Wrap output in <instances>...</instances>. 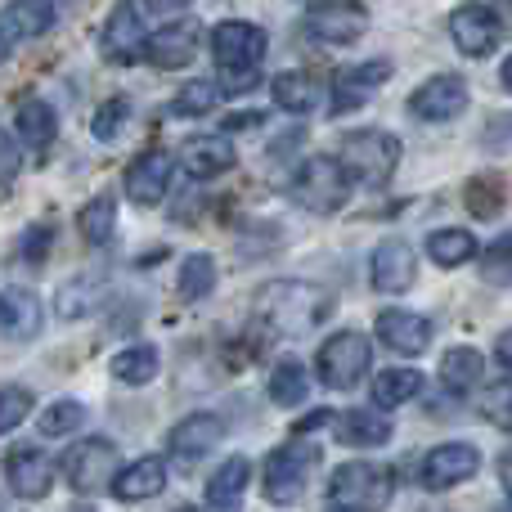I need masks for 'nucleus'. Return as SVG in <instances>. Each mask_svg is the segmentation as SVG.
<instances>
[{
	"mask_svg": "<svg viewBox=\"0 0 512 512\" xmlns=\"http://www.w3.org/2000/svg\"><path fill=\"white\" fill-rule=\"evenodd\" d=\"M216 104H221V86H216V81H207V77H194V81H185V86H180L176 99H171V113L203 117V113H212Z\"/></svg>",
	"mask_w": 512,
	"mask_h": 512,
	"instance_id": "obj_37",
	"label": "nucleus"
},
{
	"mask_svg": "<svg viewBox=\"0 0 512 512\" xmlns=\"http://www.w3.org/2000/svg\"><path fill=\"white\" fill-rule=\"evenodd\" d=\"M54 481V463L36 445H14L5 454V486L14 499H41Z\"/></svg>",
	"mask_w": 512,
	"mask_h": 512,
	"instance_id": "obj_16",
	"label": "nucleus"
},
{
	"mask_svg": "<svg viewBox=\"0 0 512 512\" xmlns=\"http://www.w3.org/2000/svg\"><path fill=\"white\" fill-rule=\"evenodd\" d=\"M495 360L512 373V328H508V333H499V342H495Z\"/></svg>",
	"mask_w": 512,
	"mask_h": 512,
	"instance_id": "obj_47",
	"label": "nucleus"
},
{
	"mask_svg": "<svg viewBox=\"0 0 512 512\" xmlns=\"http://www.w3.org/2000/svg\"><path fill=\"white\" fill-rule=\"evenodd\" d=\"M171 171H176V158H171L167 149H149V153H140V158L126 167V198L131 203H140V207H158L162 203V194H167V185H171Z\"/></svg>",
	"mask_w": 512,
	"mask_h": 512,
	"instance_id": "obj_13",
	"label": "nucleus"
},
{
	"mask_svg": "<svg viewBox=\"0 0 512 512\" xmlns=\"http://www.w3.org/2000/svg\"><path fill=\"white\" fill-rule=\"evenodd\" d=\"M256 315L283 337H306L333 315V297L315 283H301V279H274L256 292Z\"/></svg>",
	"mask_w": 512,
	"mask_h": 512,
	"instance_id": "obj_1",
	"label": "nucleus"
},
{
	"mask_svg": "<svg viewBox=\"0 0 512 512\" xmlns=\"http://www.w3.org/2000/svg\"><path fill=\"white\" fill-rule=\"evenodd\" d=\"M387 77H391V63L387 59H369V63L337 68L333 72V113H351V108L369 104Z\"/></svg>",
	"mask_w": 512,
	"mask_h": 512,
	"instance_id": "obj_15",
	"label": "nucleus"
},
{
	"mask_svg": "<svg viewBox=\"0 0 512 512\" xmlns=\"http://www.w3.org/2000/svg\"><path fill=\"white\" fill-rule=\"evenodd\" d=\"M27 409H32V396L23 387H5V396H0V432H14L27 418Z\"/></svg>",
	"mask_w": 512,
	"mask_h": 512,
	"instance_id": "obj_43",
	"label": "nucleus"
},
{
	"mask_svg": "<svg viewBox=\"0 0 512 512\" xmlns=\"http://www.w3.org/2000/svg\"><path fill=\"white\" fill-rule=\"evenodd\" d=\"M319 445H306V441H288L265 459V472H261V486H265V499L270 504H297L306 495V481L310 472L319 468Z\"/></svg>",
	"mask_w": 512,
	"mask_h": 512,
	"instance_id": "obj_4",
	"label": "nucleus"
},
{
	"mask_svg": "<svg viewBox=\"0 0 512 512\" xmlns=\"http://www.w3.org/2000/svg\"><path fill=\"white\" fill-rule=\"evenodd\" d=\"M248 481H252V463L243 459V454H230V459L216 468V477L207 481V504H216V508L239 504L243 490H248Z\"/></svg>",
	"mask_w": 512,
	"mask_h": 512,
	"instance_id": "obj_28",
	"label": "nucleus"
},
{
	"mask_svg": "<svg viewBox=\"0 0 512 512\" xmlns=\"http://www.w3.org/2000/svg\"><path fill=\"white\" fill-rule=\"evenodd\" d=\"M149 0H122V5L108 14V27H104V59L113 63H131V59H144V18H149Z\"/></svg>",
	"mask_w": 512,
	"mask_h": 512,
	"instance_id": "obj_9",
	"label": "nucleus"
},
{
	"mask_svg": "<svg viewBox=\"0 0 512 512\" xmlns=\"http://www.w3.org/2000/svg\"><path fill=\"white\" fill-rule=\"evenodd\" d=\"M221 436H225V423L216 414H189V418H180L176 427H171V436H167V445H171V454L176 459H203L207 450H216L221 445Z\"/></svg>",
	"mask_w": 512,
	"mask_h": 512,
	"instance_id": "obj_21",
	"label": "nucleus"
},
{
	"mask_svg": "<svg viewBox=\"0 0 512 512\" xmlns=\"http://www.w3.org/2000/svg\"><path fill=\"white\" fill-rule=\"evenodd\" d=\"M481 274H486V283H495V288H508L512 283V234H504V239H495L486 248Z\"/></svg>",
	"mask_w": 512,
	"mask_h": 512,
	"instance_id": "obj_39",
	"label": "nucleus"
},
{
	"mask_svg": "<svg viewBox=\"0 0 512 512\" xmlns=\"http://www.w3.org/2000/svg\"><path fill=\"white\" fill-rule=\"evenodd\" d=\"M167 490V463L158 459V454H144V459H135L131 468L117 472L113 481V495L122 499V504H140V499H153Z\"/></svg>",
	"mask_w": 512,
	"mask_h": 512,
	"instance_id": "obj_23",
	"label": "nucleus"
},
{
	"mask_svg": "<svg viewBox=\"0 0 512 512\" xmlns=\"http://www.w3.org/2000/svg\"><path fill=\"white\" fill-rule=\"evenodd\" d=\"M369 274H373V288L387 292V297H400V292L414 288L418 279V265H414V248L405 239H382L369 256Z\"/></svg>",
	"mask_w": 512,
	"mask_h": 512,
	"instance_id": "obj_14",
	"label": "nucleus"
},
{
	"mask_svg": "<svg viewBox=\"0 0 512 512\" xmlns=\"http://www.w3.org/2000/svg\"><path fill=\"white\" fill-rule=\"evenodd\" d=\"M481 468V450L468 441H445L436 445L432 454L423 459V468H418V477H423L427 490H454L459 481H472Z\"/></svg>",
	"mask_w": 512,
	"mask_h": 512,
	"instance_id": "obj_12",
	"label": "nucleus"
},
{
	"mask_svg": "<svg viewBox=\"0 0 512 512\" xmlns=\"http://www.w3.org/2000/svg\"><path fill=\"white\" fill-rule=\"evenodd\" d=\"M328 423H333V409H319V414L301 418V423H297V432H310V427H328Z\"/></svg>",
	"mask_w": 512,
	"mask_h": 512,
	"instance_id": "obj_49",
	"label": "nucleus"
},
{
	"mask_svg": "<svg viewBox=\"0 0 512 512\" xmlns=\"http://www.w3.org/2000/svg\"><path fill=\"white\" fill-rule=\"evenodd\" d=\"M68 481L72 490H81V495H99V490H108L117 481V445L104 441V436H90V441H81L77 450L68 454Z\"/></svg>",
	"mask_w": 512,
	"mask_h": 512,
	"instance_id": "obj_8",
	"label": "nucleus"
},
{
	"mask_svg": "<svg viewBox=\"0 0 512 512\" xmlns=\"http://www.w3.org/2000/svg\"><path fill=\"white\" fill-rule=\"evenodd\" d=\"M337 436L342 445H360V450H378V445L391 441V418L378 409H351V414L337 423Z\"/></svg>",
	"mask_w": 512,
	"mask_h": 512,
	"instance_id": "obj_26",
	"label": "nucleus"
},
{
	"mask_svg": "<svg viewBox=\"0 0 512 512\" xmlns=\"http://www.w3.org/2000/svg\"><path fill=\"white\" fill-rule=\"evenodd\" d=\"M450 36L468 59H486L499 45V18L486 5H463L450 14Z\"/></svg>",
	"mask_w": 512,
	"mask_h": 512,
	"instance_id": "obj_17",
	"label": "nucleus"
},
{
	"mask_svg": "<svg viewBox=\"0 0 512 512\" xmlns=\"http://www.w3.org/2000/svg\"><path fill=\"white\" fill-rule=\"evenodd\" d=\"M468 108V81L441 72V77H427L423 86L409 95V113L418 122H454V117Z\"/></svg>",
	"mask_w": 512,
	"mask_h": 512,
	"instance_id": "obj_11",
	"label": "nucleus"
},
{
	"mask_svg": "<svg viewBox=\"0 0 512 512\" xmlns=\"http://www.w3.org/2000/svg\"><path fill=\"white\" fill-rule=\"evenodd\" d=\"M463 203H468V212L481 216V221L499 216V212H504V203H508L504 176H490V171H486V176H472L468 189H463Z\"/></svg>",
	"mask_w": 512,
	"mask_h": 512,
	"instance_id": "obj_32",
	"label": "nucleus"
},
{
	"mask_svg": "<svg viewBox=\"0 0 512 512\" xmlns=\"http://www.w3.org/2000/svg\"><path fill=\"white\" fill-rule=\"evenodd\" d=\"M18 135H5V149H0V158H5V185H14V176H18Z\"/></svg>",
	"mask_w": 512,
	"mask_h": 512,
	"instance_id": "obj_45",
	"label": "nucleus"
},
{
	"mask_svg": "<svg viewBox=\"0 0 512 512\" xmlns=\"http://www.w3.org/2000/svg\"><path fill=\"white\" fill-rule=\"evenodd\" d=\"M113 221H117V203L108 194L90 198V203L77 212V230H81V239H86L90 248H99V243L113 239Z\"/></svg>",
	"mask_w": 512,
	"mask_h": 512,
	"instance_id": "obj_35",
	"label": "nucleus"
},
{
	"mask_svg": "<svg viewBox=\"0 0 512 512\" xmlns=\"http://www.w3.org/2000/svg\"><path fill=\"white\" fill-rule=\"evenodd\" d=\"M418 391H423V373L418 369H387L373 378V405L400 409L405 400H414Z\"/></svg>",
	"mask_w": 512,
	"mask_h": 512,
	"instance_id": "obj_31",
	"label": "nucleus"
},
{
	"mask_svg": "<svg viewBox=\"0 0 512 512\" xmlns=\"http://www.w3.org/2000/svg\"><path fill=\"white\" fill-rule=\"evenodd\" d=\"M265 50H270V36H265V27H256V23H239V18H230V23L212 27V59H216V68L221 72L261 68Z\"/></svg>",
	"mask_w": 512,
	"mask_h": 512,
	"instance_id": "obj_7",
	"label": "nucleus"
},
{
	"mask_svg": "<svg viewBox=\"0 0 512 512\" xmlns=\"http://www.w3.org/2000/svg\"><path fill=\"white\" fill-rule=\"evenodd\" d=\"M427 256L445 270H454V265H468L477 256V239H472V230H436L427 239Z\"/></svg>",
	"mask_w": 512,
	"mask_h": 512,
	"instance_id": "obj_34",
	"label": "nucleus"
},
{
	"mask_svg": "<svg viewBox=\"0 0 512 512\" xmlns=\"http://www.w3.org/2000/svg\"><path fill=\"white\" fill-rule=\"evenodd\" d=\"M342 167L351 176V185L382 189L400 167V140L391 131H351L342 140Z\"/></svg>",
	"mask_w": 512,
	"mask_h": 512,
	"instance_id": "obj_2",
	"label": "nucleus"
},
{
	"mask_svg": "<svg viewBox=\"0 0 512 512\" xmlns=\"http://www.w3.org/2000/svg\"><path fill=\"white\" fill-rule=\"evenodd\" d=\"M81 423H86V409H81L77 400H54V405L41 409V418H36L41 436H72Z\"/></svg>",
	"mask_w": 512,
	"mask_h": 512,
	"instance_id": "obj_38",
	"label": "nucleus"
},
{
	"mask_svg": "<svg viewBox=\"0 0 512 512\" xmlns=\"http://www.w3.org/2000/svg\"><path fill=\"white\" fill-rule=\"evenodd\" d=\"M14 135L32 153H45L54 144V135H59V117H54V108L45 99H23L14 113Z\"/></svg>",
	"mask_w": 512,
	"mask_h": 512,
	"instance_id": "obj_24",
	"label": "nucleus"
},
{
	"mask_svg": "<svg viewBox=\"0 0 512 512\" xmlns=\"http://www.w3.org/2000/svg\"><path fill=\"white\" fill-rule=\"evenodd\" d=\"M270 95L283 113H310L319 104V86L306 77V72H279L270 81Z\"/></svg>",
	"mask_w": 512,
	"mask_h": 512,
	"instance_id": "obj_30",
	"label": "nucleus"
},
{
	"mask_svg": "<svg viewBox=\"0 0 512 512\" xmlns=\"http://www.w3.org/2000/svg\"><path fill=\"white\" fill-rule=\"evenodd\" d=\"M306 391H310V378H306V369H301V360H279L274 364V373H270V400L274 405L292 409V405L306 400Z\"/></svg>",
	"mask_w": 512,
	"mask_h": 512,
	"instance_id": "obj_36",
	"label": "nucleus"
},
{
	"mask_svg": "<svg viewBox=\"0 0 512 512\" xmlns=\"http://www.w3.org/2000/svg\"><path fill=\"white\" fill-rule=\"evenodd\" d=\"M149 9H153V14H167V18H176L180 9H189V0H149Z\"/></svg>",
	"mask_w": 512,
	"mask_h": 512,
	"instance_id": "obj_48",
	"label": "nucleus"
},
{
	"mask_svg": "<svg viewBox=\"0 0 512 512\" xmlns=\"http://www.w3.org/2000/svg\"><path fill=\"white\" fill-rule=\"evenodd\" d=\"M50 239H54L50 225H41V230H27V239H23V261L41 265V261H45V252H50Z\"/></svg>",
	"mask_w": 512,
	"mask_h": 512,
	"instance_id": "obj_44",
	"label": "nucleus"
},
{
	"mask_svg": "<svg viewBox=\"0 0 512 512\" xmlns=\"http://www.w3.org/2000/svg\"><path fill=\"white\" fill-rule=\"evenodd\" d=\"M391 490H396V472L378 468V463H342L328 481V508H373L387 504Z\"/></svg>",
	"mask_w": 512,
	"mask_h": 512,
	"instance_id": "obj_6",
	"label": "nucleus"
},
{
	"mask_svg": "<svg viewBox=\"0 0 512 512\" xmlns=\"http://www.w3.org/2000/svg\"><path fill=\"white\" fill-rule=\"evenodd\" d=\"M108 373H113L117 382H126V387H144V382L158 378V346H126V351H117L113 360H108Z\"/></svg>",
	"mask_w": 512,
	"mask_h": 512,
	"instance_id": "obj_29",
	"label": "nucleus"
},
{
	"mask_svg": "<svg viewBox=\"0 0 512 512\" xmlns=\"http://www.w3.org/2000/svg\"><path fill=\"white\" fill-rule=\"evenodd\" d=\"M0 310H5V337L9 342H27V337H36V328H41V301H36V292L9 283V288L0 292Z\"/></svg>",
	"mask_w": 512,
	"mask_h": 512,
	"instance_id": "obj_25",
	"label": "nucleus"
},
{
	"mask_svg": "<svg viewBox=\"0 0 512 512\" xmlns=\"http://www.w3.org/2000/svg\"><path fill=\"white\" fill-rule=\"evenodd\" d=\"M346 194H351V176H346L342 158H306L292 176V203L315 216L337 212Z\"/></svg>",
	"mask_w": 512,
	"mask_h": 512,
	"instance_id": "obj_3",
	"label": "nucleus"
},
{
	"mask_svg": "<svg viewBox=\"0 0 512 512\" xmlns=\"http://www.w3.org/2000/svg\"><path fill=\"white\" fill-rule=\"evenodd\" d=\"M481 414H486V423L512 432V382H490V387L481 391Z\"/></svg>",
	"mask_w": 512,
	"mask_h": 512,
	"instance_id": "obj_40",
	"label": "nucleus"
},
{
	"mask_svg": "<svg viewBox=\"0 0 512 512\" xmlns=\"http://www.w3.org/2000/svg\"><path fill=\"white\" fill-rule=\"evenodd\" d=\"M364 5L360 0H310L306 9V32L328 45H351L364 32Z\"/></svg>",
	"mask_w": 512,
	"mask_h": 512,
	"instance_id": "obj_10",
	"label": "nucleus"
},
{
	"mask_svg": "<svg viewBox=\"0 0 512 512\" xmlns=\"http://www.w3.org/2000/svg\"><path fill=\"white\" fill-rule=\"evenodd\" d=\"M180 167L194 180H216L234 167V144L225 135H189L180 144Z\"/></svg>",
	"mask_w": 512,
	"mask_h": 512,
	"instance_id": "obj_20",
	"label": "nucleus"
},
{
	"mask_svg": "<svg viewBox=\"0 0 512 512\" xmlns=\"http://www.w3.org/2000/svg\"><path fill=\"white\" fill-rule=\"evenodd\" d=\"M126 117H131V99H108L104 108L95 113V140H117L122 135V126H126Z\"/></svg>",
	"mask_w": 512,
	"mask_h": 512,
	"instance_id": "obj_42",
	"label": "nucleus"
},
{
	"mask_svg": "<svg viewBox=\"0 0 512 512\" xmlns=\"http://www.w3.org/2000/svg\"><path fill=\"white\" fill-rule=\"evenodd\" d=\"M265 122V113H234L230 117V131H256Z\"/></svg>",
	"mask_w": 512,
	"mask_h": 512,
	"instance_id": "obj_46",
	"label": "nucleus"
},
{
	"mask_svg": "<svg viewBox=\"0 0 512 512\" xmlns=\"http://www.w3.org/2000/svg\"><path fill=\"white\" fill-rule=\"evenodd\" d=\"M373 328H378L382 346H391L396 355H423L432 346V319L414 315V310H382Z\"/></svg>",
	"mask_w": 512,
	"mask_h": 512,
	"instance_id": "obj_18",
	"label": "nucleus"
},
{
	"mask_svg": "<svg viewBox=\"0 0 512 512\" xmlns=\"http://www.w3.org/2000/svg\"><path fill=\"white\" fill-rule=\"evenodd\" d=\"M59 310L63 319H81V315H90L95 310V283L90 279H81V283H68V288L59 292Z\"/></svg>",
	"mask_w": 512,
	"mask_h": 512,
	"instance_id": "obj_41",
	"label": "nucleus"
},
{
	"mask_svg": "<svg viewBox=\"0 0 512 512\" xmlns=\"http://www.w3.org/2000/svg\"><path fill=\"white\" fill-rule=\"evenodd\" d=\"M54 27V0H9L5 14H0V36H5V50L23 41H36Z\"/></svg>",
	"mask_w": 512,
	"mask_h": 512,
	"instance_id": "obj_19",
	"label": "nucleus"
},
{
	"mask_svg": "<svg viewBox=\"0 0 512 512\" xmlns=\"http://www.w3.org/2000/svg\"><path fill=\"white\" fill-rule=\"evenodd\" d=\"M499 481H504V495L512 499V450L499 459Z\"/></svg>",
	"mask_w": 512,
	"mask_h": 512,
	"instance_id": "obj_50",
	"label": "nucleus"
},
{
	"mask_svg": "<svg viewBox=\"0 0 512 512\" xmlns=\"http://www.w3.org/2000/svg\"><path fill=\"white\" fill-rule=\"evenodd\" d=\"M216 288V261L207 252H194V256H185L180 261V279H176V292H180V301H203L207 292Z\"/></svg>",
	"mask_w": 512,
	"mask_h": 512,
	"instance_id": "obj_33",
	"label": "nucleus"
},
{
	"mask_svg": "<svg viewBox=\"0 0 512 512\" xmlns=\"http://www.w3.org/2000/svg\"><path fill=\"white\" fill-rule=\"evenodd\" d=\"M481 373H486V355H481L477 346H454V351H445V360H441L445 391L468 396V391L481 387Z\"/></svg>",
	"mask_w": 512,
	"mask_h": 512,
	"instance_id": "obj_27",
	"label": "nucleus"
},
{
	"mask_svg": "<svg viewBox=\"0 0 512 512\" xmlns=\"http://www.w3.org/2000/svg\"><path fill=\"white\" fill-rule=\"evenodd\" d=\"M373 364V346L364 333H355V328H342V333H333L324 346H319L315 355V369H319V382L333 391H351L355 382L369 373Z\"/></svg>",
	"mask_w": 512,
	"mask_h": 512,
	"instance_id": "obj_5",
	"label": "nucleus"
},
{
	"mask_svg": "<svg viewBox=\"0 0 512 512\" xmlns=\"http://www.w3.org/2000/svg\"><path fill=\"white\" fill-rule=\"evenodd\" d=\"M194 50H198V27L194 23H171L162 27V32L149 36V45H144V59L153 63V68H185V63H194Z\"/></svg>",
	"mask_w": 512,
	"mask_h": 512,
	"instance_id": "obj_22",
	"label": "nucleus"
},
{
	"mask_svg": "<svg viewBox=\"0 0 512 512\" xmlns=\"http://www.w3.org/2000/svg\"><path fill=\"white\" fill-rule=\"evenodd\" d=\"M499 81H504V90H512V54L504 59V68H499Z\"/></svg>",
	"mask_w": 512,
	"mask_h": 512,
	"instance_id": "obj_51",
	"label": "nucleus"
}]
</instances>
